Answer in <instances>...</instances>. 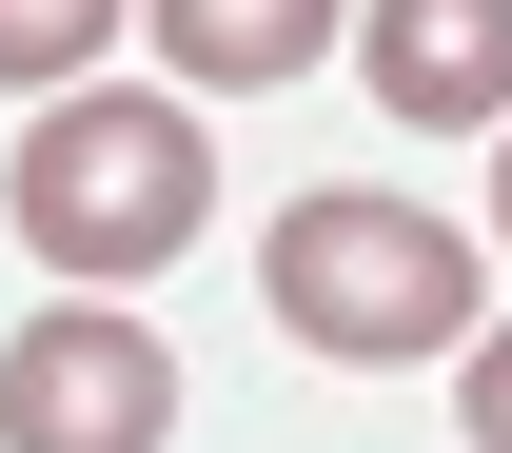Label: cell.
<instances>
[{"label": "cell", "mask_w": 512, "mask_h": 453, "mask_svg": "<svg viewBox=\"0 0 512 453\" xmlns=\"http://www.w3.org/2000/svg\"><path fill=\"white\" fill-rule=\"evenodd\" d=\"M138 20H158V60L197 99H276V79H316L355 40V0H138Z\"/></svg>", "instance_id": "5b68a950"}, {"label": "cell", "mask_w": 512, "mask_h": 453, "mask_svg": "<svg viewBox=\"0 0 512 453\" xmlns=\"http://www.w3.org/2000/svg\"><path fill=\"white\" fill-rule=\"evenodd\" d=\"M453 414H473V453H512V316L453 335Z\"/></svg>", "instance_id": "52a82bcc"}, {"label": "cell", "mask_w": 512, "mask_h": 453, "mask_svg": "<svg viewBox=\"0 0 512 453\" xmlns=\"http://www.w3.org/2000/svg\"><path fill=\"white\" fill-rule=\"evenodd\" d=\"M355 79L414 138H493L512 119V0H355Z\"/></svg>", "instance_id": "277c9868"}, {"label": "cell", "mask_w": 512, "mask_h": 453, "mask_svg": "<svg viewBox=\"0 0 512 453\" xmlns=\"http://www.w3.org/2000/svg\"><path fill=\"white\" fill-rule=\"evenodd\" d=\"M493 257H512V119H493Z\"/></svg>", "instance_id": "ba28073f"}, {"label": "cell", "mask_w": 512, "mask_h": 453, "mask_svg": "<svg viewBox=\"0 0 512 453\" xmlns=\"http://www.w3.org/2000/svg\"><path fill=\"white\" fill-rule=\"evenodd\" d=\"M0 217H20V257L79 276V296H138L158 257L217 237V138L197 99H138V79H60L20 158H0Z\"/></svg>", "instance_id": "6da1fadb"}, {"label": "cell", "mask_w": 512, "mask_h": 453, "mask_svg": "<svg viewBox=\"0 0 512 453\" xmlns=\"http://www.w3.org/2000/svg\"><path fill=\"white\" fill-rule=\"evenodd\" d=\"M0 453H178V335H138L119 296H40L0 335Z\"/></svg>", "instance_id": "3957f363"}, {"label": "cell", "mask_w": 512, "mask_h": 453, "mask_svg": "<svg viewBox=\"0 0 512 453\" xmlns=\"http://www.w3.org/2000/svg\"><path fill=\"white\" fill-rule=\"evenodd\" d=\"M256 276H276V335H296V355H335V375H414V355H453V335L493 316V257L453 237L434 197H375V178L276 197Z\"/></svg>", "instance_id": "7a4b0ae2"}, {"label": "cell", "mask_w": 512, "mask_h": 453, "mask_svg": "<svg viewBox=\"0 0 512 453\" xmlns=\"http://www.w3.org/2000/svg\"><path fill=\"white\" fill-rule=\"evenodd\" d=\"M138 0H0V99H60V79H99V40H119Z\"/></svg>", "instance_id": "8992f818"}]
</instances>
